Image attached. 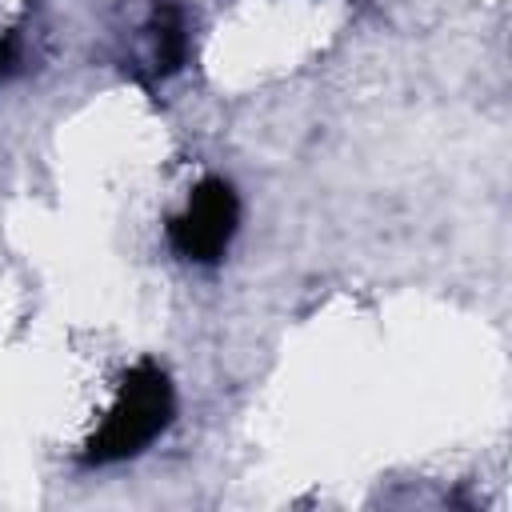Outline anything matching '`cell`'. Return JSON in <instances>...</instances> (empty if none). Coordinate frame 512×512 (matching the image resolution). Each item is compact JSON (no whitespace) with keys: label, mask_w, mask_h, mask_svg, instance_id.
<instances>
[{"label":"cell","mask_w":512,"mask_h":512,"mask_svg":"<svg viewBox=\"0 0 512 512\" xmlns=\"http://www.w3.org/2000/svg\"><path fill=\"white\" fill-rule=\"evenodd\" d=\"M20 64H24V40L16 32L0 36V84H8L20 72Z\"/></svg>","instance_id":"cell-4"},{"label":"cell","mask_w":512,"mask_h":512,"mask_svg":"<svg viewBox=\"0 0 512 512\" xmlns=\"http://www.w3.org/2000/svg\"><path fill=\"white\" fill-rule=\"evenodd\" d=\"M192 48V20L180 0H144L128 8V20L116 28V56L120 68L140 80L156 84L184 68Z\"/></svg>","instance_id":"cell-2"},{"label":"cell","mask_w":512,"mask_h":512,"mask_svg":"<svg viewBox=\"0 0 512 512\" xmlns=\"http://www.w3.org/2000/svg\"><path fill=\"white\" fill-rule=\"evenodd\" d=\"M172 416H176V388H172L168 372L152 360L132 364L124 372V380L116 384V396H112L100 428L84 444V464L108 468V464H124V460L140 456L152 440H160L168 432Z\"/></svg>","instance_id":"cell-1"},{"label":"cell","mask_w":512,"mask_h":512,"mask_svg":"<svg viewBox=\"0 0 512 512\" xmlns=\"http://www.w3.org/2000/svg\"><path fill=\"white\" fill-rule=\"evenodd\" d=\"M240 228V196L224 176H204L168 220V244L188 264H220Z\"/></svg>","instance_id":"cell-3"}]
</instances>
